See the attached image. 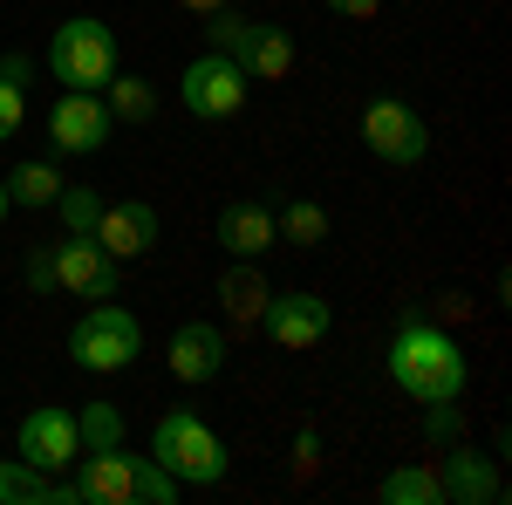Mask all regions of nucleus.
I'll use <instances>...</instances> for the list:
<instances>
[{"label": "nucleus", "mask_w": 512, "mask_h": 505, "mask_svg": "<svg viewBox=\"0 0 512 505\" xmlns=\"http://www.w3.org/2000/svg\"><path fill=\"white\" fill-rule=\"evenodd\" d=\"M178 499H185V485L158 458H137V505H178Z\"/></svg>", "instance_id": "obj_25"}, {"label": "nucleus", "mask_w": 512, "mask_h": 505, "mask_svg": "<svg viewBox=\"0 0 512 505\" xmlns=\"http://www.w3.org/2000/svg\"><path fill=\"white\" fill-rule=\"evenodd\" d=\"M103 103H110L117 130H123V123H151V117H158V89H151L144 76H123V69L103 82Z\"/></svg>", "instance_id": "obj_22"}, {"label": "nucleus", "mask_w": 512, "mask_h": 505, "mask_svg": "<svg viewBox=\"0 0 512 505\" xmlns=\"http://www.w3.org/2000/svg\"><path fill=\"white\" fill-rule=\"evenodd\" d=\"M123 280V260H110L96 239L62 233L55 239V294H76V301H110Z\"/></svg>", "instance_id": "obj_11"}, {"label": "nucleus", "mask_w": 512, "mask_h": 505, "mask_svg": "<svg viewBox=\"0 0 512 505\" xmlns=\"http://www.w3.org/2000/svg\"><path fill=\"white\" fill-rule=\"evenodd\" d=\"M137 355H144V321L123 308L117 294L110 301H89L82 321L69 328V362L89 369V376H123Z\"/></svg>", "instance_id": "obj_4"}, {"label": "nucleus", "mask_w": 512, "mask_h": 505, "mask_svg": "<svg viewBox=\"0 0 512 505\" xmlns=\"http://www.w3.org/2000/svg\"><path fill=\"white\" fill-rule=\"evenodd\" d=\"M0 82H7V89H28V82H35V62H28L21 48H7V55H0Z\"/></svg>", "instance_id": "obj_30"}, {"label": "nucleus", "mask_w": 512, "mask_h": 505, "mask_svg": "<svg viewBox=\"0 0 512 505\" xmlns=\"http://www.w3.org/2000/svg\"><path fill=\"white\" fill-rule=\"evenodd\" d=\"M212 239L226 246V260H267V253L280 246L274 198H226L219 219H212Z\"/></svg>", "instance_id": "obj_16"}, {"label": "nucleus", "mask_w": 512, "mask_h": 505, "mask_svg": "<svg viewBox=\"0 0 512 505\" xmlns=\"http://www.w3.org/2000/svg\"><path fill=\"white\" fill-rule=\"evenodd\" d=\"M151 458H158L185 492H205V485H226V471H233V451H226V437L205 424L198 410H164L158 424H151Z\"/></svg>", "instance_id": "obj_2"}, {"label": "nucleus", "mask_w": 512, "mask_h": 505, "mask_svg": "<svg viewBox=\"0 0 512 505\" xmlns=\"http://www.w3.org/2000/svg\"><path fill=\"white\" fill-rule=\"evenodd\" d=\"M110 137H117V117H110L103 89H62V96H55V110H48V144L62 157H96V151H110Z\"/></svg>", "instance_id": "obj_9"}, {"label": "nucleus", "mask_w": 512, "mask_h": 505, "mask_svg": "<svg viewBox=\"0 0 512 505\" xmlns=\"http://www.w3.org/2000/svg\"><path fill=\"white\" fill-rule=\"evenodd\" d=\"M260 328H267L274 349H315V342H328V328H335V308L321 294H308V287L301 294H267Z\"/></svg>", "instance_id": "obj_12"}, {"label": "nucleus", "mask_w": 512, "mask_h": 505, "mask_svg": "<svg viewBox=\"0 0 512 505\" xmlns=\"http://www.w3.org/2000/svg\"><path fill=\"white\" fill-rule=\"evenodd\" d=\"M219 314L233 321V328H260V308H267V273H260V260H233V267L219 273Z\"/></svg>", "instance_id": "obj_18"}, {"label": "nucleus", "mask_w": 512, "mask_h": 505, "mask_svg": "<svg viewBox=\"0 0 512 505\" xmlns=\"http://www.w3.org/2000/svg\"><path fill=\"white\" fill-rule=\"evenodd\" d=\"M76 430H82V451L130 444V437H123V410H117V403H82V410H76Z\"/></svg>", "instance_id": "obj_24"}, {"label": "nucleus", "mask_w": 512, "mask_h": 505, "mask_svg": "<svg viewBox=\"0 0 512 505\" xmlns=\"http://www.w3.org/2000/svg\"><path fill=\"white\" fill-rule=\"evenodd\" d=\"M62 164L55 157H28V164H14L7 171V205H21V212H48L55 198H62Z\"/></svg>", "instance_id": "obj_20"}, {"label": "nucleus", "mask_w": 512, "mask_h": 505, "mask_svg": "<svg viewBox=\"0 0 512 505\" xmlns=\"http://www.w3.org/2000/svg\"><path fill=\"white\" fill-rule=\"evenodd\" d=\"M246 89H253V76L239 69L233 55L205 48V55L185 62V76H178V103H185L198 123H233L239 110H246Z\"/></svg>", "instance_id": "obj_7"}, {"label": "nucleus", "mask_w": 512, "mask_h": 505, "mask_svg": "<svg viewBox=\"0 0 512 505\" xmlns=\"http://www.w3.org/2000/svg\"><path fill=\"white\" fill-rule=\"evenodd\" d=\"M362 151L376 164H390V171H417L431 157V123L403 96H369L362 103Z\"/></svg>", "instance_id": "obj_6"}, {"label": "nucleus", "mask_w": 512, "mask_h": 505, "mask_svg": "<svg viewBox=\"0 0 512 505\" xmlns=\"http://www.w3.org/2000/svg\"><path fill=\"white\" fill-rule=\"evenodd\" d=\"M21 123H28V89H7V82H0V144H7Z\"/></svg>", "instance_id": "obj_29"}, {"label": "nucleus", "mask_w": 512, "mask_h": 505, "mask_svg": "<svg viewBox=\"0 0 512 505\" xmlns=\"http://www.w3.org/2000/svg\"><path fill=\"white\" fill-rule=\"evenodd\" d=\"M376 505H444L431 458H410V465L383 471V478H376Z\"/></svg>", "instance_id": "obj_21"}, {"label": "nucleus", "mask_w": 512, "mask_h": 505, "mask_svg": "<svg viewBox=\"0 0 512 505\" xmlns=\"http://www.w3.org/2000/svg\"><path fill=\"white\" fill-rule=\"evenodd\" d=\"M158 205H144V198H103V219H96V246L110 253V260H144V253H158Z\"/></svg>", "instance_id": "obj_14"}, {"label": "nucleus", "mask_w": 512, "mask_h": 505, "mask_svg": "<svg viewBox=\"0 0 512 505\" xmlns=\"http://www.w3.org/2000/svg\"><path fill=\"white\" fill-rule=\"evenodd\" d=\"M315 465H321V430L301 424L294 430V478H315Z\"/></svg>", "instance_id": "obj_28"}, {"label": "nucleus", "mask_w": 512, "mask_h": 505, "mask_svg": "<svg viewBox=\"0 0 512 505\" xmlns=\"http://www.w3.org/2000/svg\"><path fill=\"white\" fill-rule=\"evenodd\" d=\"M383 369L390 383L410 396V403H465L472 396V355L458 349V335L431 321L424 301H403L390 328V349H383Z\"/></svg>", "instance_id": "obj_1"}, {"label": "nucleus", "mask_w": 512, "mask_h": 505, "mask_svg": "<svg viewBox=\"0 0 512 505\" xmlns=\"http://www.w3.org/2000/svg\"><path fill=\"white\" fill-rule=\"evenodd\" d=\"M14 458H28L35 471H62L82 458V430H76V410L69 403H35L28 417H21V430H14Z\"/></svg>", "instance_id": "obj_10"}, {"label": "nucleus", "mask_w": 512, "mask_h": 505, "mask_svg": "<svg viewBox=\"0 0 512 505\" xmlns=\"http://www.w3.org/2000/svg\"><path fill=\"white\" fill-rule=\"evenodd\" d=\"M0 505H82L76 478L35 471L28 458H0Z\"/></svg>", "instance_id": "obj_17"}, {"label": "nucleus", "mask_w": 512, "mask_h": 505, "mask_svg": "<svg viewBox=\"0 0 512 505\" xmlns=\"http://www.w3.org/2000/svg\"><path fill=\"white\" fill-rule=\"evenodd\" d=\"M328 14H342V21H376L383 14V0H321Z\"/></svg>", "instance_id": "obj_31"}, {"label": "nucleus", "mask_w": 512, "mask_h": 505, "mask_svg": "<svg viewBox=\"0 0 512 505\" xmlns=\"http://www.w3.org/2000/svg\"><path fill=\"white\" fill-rule=\"evenodd\" d=\"M7 212H14V205H7V178H0V219H7Z\"/></svg>", "instance_id": "obj_33"}, {"label": "nucleus", "mask_w": 512, "mask_h": 505, "mask_svg": "<svg viewBox=\"0 0 512 505\" xmlns=\"http://www.w3.org/2000/svg\"><path fill=\"white\" fill-rule=\"evenodd\" d=\"M465 437V403H424V444L444 451V444H458Z\"/></svg>", "instance_id": "obj_26"}, {"label": "nucleus", "mask_w": 512, "mask_h": 505, "mask_svg": "<svg viewBox=\"0 0 512 505\" xmlns=\"http://www.w3.org/2000/svg\"><path fill=\"white\" fill-rule=\"evenodd\" d=\"M48 76L62 82V89H103V82L123 69V48H117V28L110 21H96V14H76V21H62L55 35H48Z\"/></svg>", "instance_id": "obj_5"}, {"label": "nucleus", "mask_w": 512, "mask_h": 505, "mask_svg": "<svg viewBox=\"0 0 512 505\" xmlns=\"http://www.w3.org/2000/svg\"><path fill=\"white\" fill-rule=\"evenodd\" d=\"M205 48L233 55L253 82H287V76H294V62H301L294 28H280V21H239L233 7L205 14Z\"/></svg>", "instance_id": "obj_3"}, {"label": "nucleus", "mask_w": 512, "mask_h": 505, "mask_svg": "<svg viewBox=\"0 0 512 505\" xmlns=\"http://www.w3.org/2000/svg\"><path fill=\"white\" fill-rule=\"evenodd\" d=\"M226 355H233V335L219 321H178L164 342V369L178 383H212V376H226Z\"/></svg>", "instance_id": "obj_13"}, {"label": "nucleus", "mask_w": 512, "mask_h": 505, "mask_svg": "<svg viewBox=\"0 0 512 505\" xmlns=\"http://www.w3.org/2000/svg\"><path fill=\"white\" fill-rule=\"evenodd\" d=\"M21 273H28V287H35V294H55V239H35V246H28V260H21Z\"/></svg>", "instance_id": "obj_27"}, {"label": "nucleus", "mask_w": 512, "mask_h": 505, "mask_svg": "<svg viewBox=\"0 0 512 505\" xmlns=\"http://www.w3.org/2000/svg\"><path fill=\"white\" fill-rule=\"evenodd\" d=\"M178 7H185V14H198V21H205V14H219V7H233V0H178Z\"/></svg>", "instance_id": "obj_32"}, {"label": "nucleus", "mask_w": 512, "mask_h": 505, "mask_svg": "<svg viewBox=\"0 0 512 505\" xmlns=\"http://www.w3.org/2000/svg\"><path fill=\"white\" fill-rule=\"evenodd\" d=\"M48 212L62 219V233L89 239V233H96V219H103V192H96V185H62V198H55Z\"/></svg>", "instance_id": "obj_23"}, {"label": "nucleus", "mask_w": 512, "mask_h": 505, "mask_svg": "<svg viewBox=\"0 0 512 505\" xmlns=\"http://www.w3.org/2000/svg\"><path fill=\"white\" fill-rule=\"evenodd\" d=\"M431 471H437L444 505H506V471H499L492 451H478L472 437L444 444V451L431 458Z\"/></svg>", "instance_id": "obj_8"}, {"label": "nucleus", "mask_w": 512, "mask_h": 505, "mask_svg": "<svg viewBox=\"0 0 512 505\" xmlns=\"http://www.w3.org/2000/svg\"><path fill=\"white\" fill-rule=\"evenodd\" d=\"M274 233H280V246H294V253H315V246H328L335 219H328V205H315V198H280Z\"/></svg>", "instance_id": "obj_19"}, {"label": "nucleus", "mask_w": 512, "mask_h": 505, "mask_svg": "<svg viewBox=\"0 0 512 505\" xmlns=\"http://www.w3.org/2000/svg\"><path fill=\"white\" fill-rule=\"evenodd\" d=\"M137 458L130 444H110V451H82L76 465V499L82 505H137Z\"/></svg>", "instance_id": "obj_15"}]
</instances>
